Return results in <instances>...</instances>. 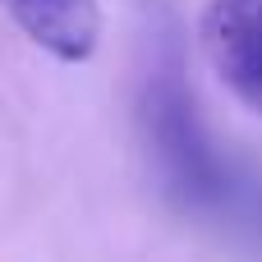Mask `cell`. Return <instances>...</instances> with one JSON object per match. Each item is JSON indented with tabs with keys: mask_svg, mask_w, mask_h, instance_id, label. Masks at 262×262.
<instances>
[{
	"mask_svg": "<svg viewBox=\"0 0 262 262\" xmlns=\"http://www.w3.org/2000/svg\"><path fill=\"white\" fill-rule=\"evenodd\" d=\"M138 129L161 184L184 203L216 212L230 203V170L221 166L189 88L184 23L170 0H143L138 23Z\"/></svg>",
	"mask_w": 262,
	"mask_h": 262,
	"instance_id": "1",
	"label": "cell"
},
{
	"mask_svg": "<svg viewBox=\"0 0 262 262\" xmlns=\"http://www.w3.org/2000/svg\"><path fill=\"white\" fill-rule=\"evenodd\" d=\"M198 41L216 78L262 111V0H212L198 23Z\"/></svg>",
	"mask_w": 262,
	"mask_h": 262,
	"instance_id": "2",
	"label": "cell"
},
{
	"mask_svg": "<svg viewBox=\"0 0 262 262\" xmlns=\"http://www.w3.org/2000/svg\"><path fill=\"white\" fill-rule=\"evenodd\" d=\"M14 23L55 60L88 64L101 46V9L97 0H0Z\"/></svg>",
	"mask_w": 262,
	"mask_h": 262,
	"instance_id": "3",
	"label": "cell"
}]
</instances>
